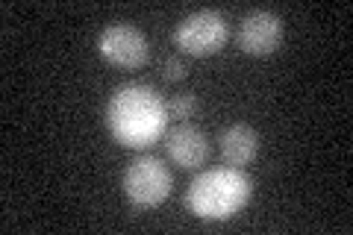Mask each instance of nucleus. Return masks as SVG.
I'll use <instances>...</instances> for the list:
<instances>
[{
	"label": "nucleus",
	"instance_id": "obj_7",
	"mask_svg": "<svg viewBox=\"0 0 353 235\" xmlns=\"http://www.w3.org/2000/svg\"><path fill=\"white\" fill-rule=\"evenodd\" d=\"M165 150H168V159L183 167V171H194L201 167L209 156V139L201 127L194 124H180L176 130L168 132L165 139Z\"/></svg>",
	"mask_w": 353,
	"mask_h": 235
},
{
	"label": "nucleus",
	"instance_id": "obj_9",
	"mask_svg": "<svg viewBox=\"0 0 353 235\" xmlns=\"http://www.w3.org/2000/svg\"><path fill=\"white\" fill-rule=\"evenodd\" d=\"M197 112V97L192 92H183V94H176L171 103H168V115L174 118H180V121H189L192 115Z\"/></svg>",
	"mask_w": 353,
	"mask_h": 235
},
{
	"label": "nucleus",
	"instance_id": "obj_4",
	"mask_svg": "<svg viewBox=\"0 0 353 235\" xmlns=\"http://www.w3.org/2000/svg\"><path fill=\"white\" fill-rule=\"evenodd\" d=\"M174 44L185 56H212L227 44V21L218 9H197L174 30Z\"/></svg>",
	"mask_w": 353,
	"mask_h": 235
},
{
	"label": "nucleus",
	"instance_id": "obj_3",
	"mask_svg": "<svg viewBox=\"0 0 353 235\" xmlns=\"http://www.w3.org/2000/svg\"><path fill=\"white\" fill-rule=\"evenodd\" d=\"M121 188L124 197L139 209H153L171 197L174 176L171 167L157 156H139L136 162L127 165L124 176H121Z\"/></svg>",
	"mask_w": 353,
	"mask_h": 235
},
{
	"label": "nucleus",
	"instance_id": "obj_5",
	"mask_svg": "<svg viewBox=\"0 0 353 235\" xmlns=\"http://www.w3.org/2000/svg\"><path fill=\"white\" fill-rule=\"evenodd\" d=\"M97 53H101L109 65H115V68L132 71L148 62L150 44H148V36L136 24L115 21V24L103 27L101 36H97Z\"/></svg>",
	"mask_w": 353,
	"mask_h": 235
},
{
	"label": "nucleus",
	"instance_id": "obj_1",
	"mask_svg": "<svg viewBox=\"0 0 353 235\" xmlns=\"http://www.w3.org/2000/svg\"><path fill=\"white\" fill-rule=\"evenodd\" d=\"M168 103L148 85H118L106 103V127L121 147L145 150L168 130Z\"/></svg>",
	"mask_w": 353,
	"mask_h": 235
},
{
	"label": "nucleus",
	"instance_id": "obj_2",
	"mask_svg": "<svg viewBox=\"0 0 353 235\" xmlns=\"http://www.w3.org/2000/svg\"><path fill=\"white\" fill-rule=\"evenodd\" d=\"M253 180L241 167H212V171L197 174L189 192H185V206L201 221H230L250 203Z\"/></svg>",
	"mask_w": 353,
	"mask_h": 235
},
{
	"label": "nucleus",
	"instance_id": "obj_8",
	"mask_svg": "<svg viewBox=\"0 0 353 235\" xmlns=\"http://www.w3.org/2000/svg\"><path fill=\"white\" fill-rule=\"evenodd\" d=\"M221 156L227 165L233 167H245L259 156V136L256 130L248 124H233L221 132Z\"/></svg>",
	"mask_w": 353,
	"mask_h": 235
},
{
	"label": "nucleus",
	"instance_id": "obj_10",
	"mask_svg": "<svg viewBox=\"0 0 353 235\" xmlns=\"http://www.w3.org/2000/svg\"><path fill=\"white\" fill-rule=\"evenodd\" d=\"M185 76V62L176 59V56H168V59L162 62V80L165 83H176Z\"/></svg>",
	"mask_w": 353,
	"mask_h": 235
},
{
	"label": "nucleus",
	"instance_id": "obj_6",
	"mask_svg": "<svg viewBox=\"0 0 353 235\" xmlns=\"http://www.w3.org/2000/svg\"><path fill=\"white\" fill-rule=\"evenodd\" d=\"M239 48L248 56H271L283 44V18L271 9H256L241 18L236 32Z\"/></svg>",
	"mask_w": 353,
	"mask_h": 235
}]
</instances>
